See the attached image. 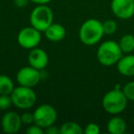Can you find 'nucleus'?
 Masks as SVG:
<instances>
[{"label":"nucleus","mask_w":134,"mask_h":134,"mask_svg":"<svg viewBox=\"0 0 134 134\" xmlns=\"http://www.w3.org/2000/svg\"><path fill=\"white\" fill-rule=\"evenodd\" d=\"M15 87L11 77L7 75H0V95H10Z\"/></svg>","instance_id":"17"},{"label":"nucleus","mask_w":134,"mask_h":134,"mask_svg":"<svg viewBox=\"0 0 134 134\" xmlns=\"http://www.w3.org/2000/svg\"><path fill=\"white\" fill-rule=\"evenodd\" d=\"M119 45L123 54L131 53L134 51V36L132 34H125L119 39Z\"/></svg>","instance_id":"16"},{"label":"nucleus","mask_w":134,"mask_h":134,"mask_svg":"<svg viewBox=\"0 0 134 134\" xmlns=\"http://www.w3.org/2000/svg\"><path fill=\"white\" fill-rule=\"evenodd\" d=\"M100 133V127L95 122L88 123L84 128V134H99Z\"/></svg>","instance_id":"21"},{"label":"nucleus","mask_w":134,"mask_h":134,"mask_svg":"<svg viewBox=\"0 0 134 134\" xmlns=\"http://www.w3.org/2000/svg\"><path fill=\"white\" fill-rule=\"evenodd\" d=\"M117 70L121 75L126 77L134 76V54L123 55L117 63Z\"/></svg>","instance_id":"12"},{"label":"nucleus","mask_w":134,"mask_h":134,"mask_svg":"<svg viewBox=\"0 0 134 134\" xmlns=\"http://www.w3.org/2000/svg\"><path fill=\"white\" fill-rule=\"evenodd\" d=\"M41 79V71L30 65L20 68L16 75V80L19 86H28V87L33 88L39 84Z\"/></svg>","instance_id":"8"},{"label":"nucleus","mask_w":134,"mask_h":134,"mask_svg":"<svg viewBox=\"0 0 134 134\" xmlns=\"http://www.w3.org/2000/svg\"><path fill=\"white\" fill-rule=\"evenodd\" d=\"M28 63L29 65L41 71L44 68H46V66L48 65L49 55L46 51L39 47H36V48L30 50V53L28 55Z\"/></svg>","instance_id":"11"},{"label":"nucleus","mask_w":134,"mask_h":134,"mask_svg":"<svg viewBox=\"0 0 134 134\" xmlns=\"http://www.w3.org/2000/svg\"><path fill=\"white\" fill-rule=\"evenodd\" d=\"M13 106L19 109L28 110L37 102V94L32 87L19 86L10 94Z\"/></svg>","instance_id":"5"},{"label":"nucleus","mask_w":134,"mask_h":134,"mask_svg":"<svg viewBox=\"0 0 134 134\" xmlns=\"http://www.w3.org/2000/svg\"><path fill=\"white\" fill-rule=\"evenodd\" d=\"M30 2V0H14V4L17 8H22L28 5V3Z\"/></svg>","instance_id":"25"},{"label":"nucleus","mask_w":134,"mask_h":134,"mask_svg":"<svg viewBox=\"0 0 134 134\" xmlns=\"http://www.w3.org/2000/svg\"><path fill=\"white\" fill-rule=\"evenodd\" d=\"M44 133L46 134H60V127H57L55 124H52L51 126L44 129Z\"/></svg>","instance_id":"24"},{"label":"nucleus","mask_w":134,"mask_h":134,"mask_svg":"<svg viewBox=\"0 0 134 134\" xmlns=\"http://www.w3.org/2000/svg\"><path fill=\"white\" fill-rule=\"evenodd\" d=\"M30 2L35 5H48L50 2H52V0H30Z\"/></svg>","instance_id":"26"},{"label":"nucleus","mask_w":134,"mask_h":134,"mask_svg":"<svg viewBox=\"0 0 134 134\" xmlns=\"http://www.w3.org/2000/svg\"><path fill=\"white\" fill-rule=\"evenodd\" d=\"M122 92L128 100L134 101V81L127 83L122 88Z\"/></svg>","instance_id":"20"},{"label":"nucleus","mask_w":134,"mask_h":134,"mask_svg":"<svg viewBox=\"0 0 134 134\" xmlns=\"http://www.w3.org/2000/svg\"><path fill=\"white\" fill-rule=\"evenodd\" d=\"M60 134H84V129L74 121H67L60 126Z\"/></svg>","instance_id":"15"},{"label":"nucleus","mask_w":134,"mask_h":134,"mask_svg":"<svg viewBox=\"0 0 134 134\" xmlns=\"http://www.w3.org/2000/svg\"><path fill=\"white\" fill-rule=\"evenodd\" d=\"M107 130L110 134H123L127 130V123L121 117L113 115L107 123Z\"/></svg>","instance_id":"14"},{"label":"nucleus","mask_w":134,"mask_h":134,"mask_svg":"<svg viewBox=\"0 0 134 134\" xmlns=\"http://www.w3.org/2000/svg\"><path fill=\"white\" fill-rule=\"evenodd\" d=\"M53 11L48 5H37L30 15V26L41 32H44L49 26L53 23Z\"/></svg>","instance_id":"4"},{"label":"nucleus","mask_w":134,"mask_h":134,"mask_svg":"<svg viewBox=\"0 0 134 134\" xmlns=\"http://www.w3.org/2000/svg\"><path fill=\"white\" fill-rule=\"evenodd\" d=\"M43 33L48 41H52V42H59L65 38L66 30L64 26H63L62 24L53 22L46 29V30Z\"/></svg>","instance_id":"13"},{"label":"nucleus","mask_w":134,"mask_h":134,"mask_svg":"<svg viewBox=\"0 0 134 134\" xmlns=\"http://www.w3.org/2000/svg\"><path fill=\"white\" fill-rule=\"evenodd\" d=\"M27 134H43L44 133V130L41 127L38 126L37 124L33 123V124L28 126L26 130Z\"/></svg>","instance_id":"23"},{"label":"nucleus","mask_w":134,"mask_h":134,"mask_svg":"<svg viewBox=\"0 0 134 134\" xmlns=\"http://www.w3.org/2000/svg\"><path fill=\"white\" fill-rule=\"evenodd\" d=\"M20 119L21 121H22L23 125H26V126H30V125L33 124L34 123V115L33 112H28L25 111L23 112L20 115Z\"/></svg>","instance_id":"22"},{"label":"nucleus","mask_w":134,"mask_h":134,"mask_svg":"<svg viewBox=\"0 0 134 134\" xmlns=\"http://www.w3.org/2000/svg\"><path fill=\"white\" fill-rule=\"evenodd\" d=\"M105 35L103 24L100 20L89 19L86 20L79 29V40L86 46H94L102 40Z\"/></svg>","instance_id":"1"},{"label":"nucleus","mask_w":134,"mask_h":134,"mask_svg":"<svg viewBox=\"0 0 134 134\" xmlns=\"http://www.w3.org/2000/svg\"><path fill=\"white\" fill-rule=\"evenodd\" d=\"M128 101L122 89L116 86L107 92L102 97L103 109L110 115H119L126 109Z\"/></svg>","instance_id":"2"},{"label":"nucleus","mask_w":134,"mask_h":134,"mask_svg":"<svg viewBox=\"0 0 134 134\" xmlns=\"http://www.w3.org/2000/svg\"><path fill=\"white\" fill-rule=\"evenodd\" d=\"M41 33L34 27H25L19 31L17 36V41L23 49L31 50L40 45L41 41Z\"/></svg>","instance_id":"7"},{"label":"nucleus","mask_w":134,"mask_h":134,"mask_svg":"<svg viewBox=\"0 0 134 134\" xmlns=\"http://www.w3.org/2000/svg\"><path fill=\"white\" fill-rule=\"evenodd\" d=\"M122 56L123 52L119 47V42L115 41H103L97 51V61L104 66H112L117 64Z\"/></svg>","instance_id":"3"},{"label":"nucleus","mask_w":134,"mask_h":134,"mask_svg":"<svg viewBox=\"0 0 134 134\" xmlns=\"http://www.w3.org/2000/svg\"><path fill=\"white\" fill-rule=\"evenodd\" d=\"M13 106L10 95H0V110L7 111Z\"/></svg>","instance_id":"19"},{"label":"nucleus","mask_w":134,"mask_h":134,"mask_svg":"<svg viewBox=\"0 0 134 134\" xmlns=\"http://www.w3.org/2000/svg\"><path fill=\"white\" fill-rule=\"evenodd\" d=\"M22 125L20 115L15 111H7L1 119V128L5 133H18Z\"/></svg>","instance_id":"10"},{"label":"nucleus","mask_w":134,"mask_h":134,"mask_svg":"<svg viewBox=\"0 0 134 134\" xmlns=\"http://www.w3.org/2000/svg\"><path fill=\"white\" fill-rule=\"evenodd\" d=\"M110 8L118 19H130L134 16V0H112Z\"/></svg>","instance_id":"9"},{"label":"nucleus","mask_w":134,"mask_h":134,"mask_svg":"<svg viewBox=\"0 0 134 134\" xmlns=\"http://www.w3.org/2000/svg\"><path fill=\"white\" fill-rule=\"evenodd\" d=\"M34 123L44 130L47 127L55 124L58 113L55 108L50 104H41L33 111Z\"/></svg>","instance_id":"6"},{"label":"nucleus","mask_w":134,"mask_h":134,"mask_svg":"<svg viewBox=\"0 0 134 134\" xmlns=\"http://www.w3.org/2000/svg\"><path fill=\"white\" fill-rule=\"evenodd\" d=\"M102 24L104 33L106 35H113L114 33H116V31L118 30V24L115 20H113V19H107L104 22H102Z\"/></svg>","instance_id":"18"},{"label":"nucleus","mask_w":134,"mask_h":134,"mask_svg":"<svg viewBox=\"0 0 134 134\" xmlns=\"http://www.w3.org/2000/svg\"><path fill=\"white\" fill-rule=\"evenodd\" d=\"M133 122H134V117H133Z\"/></svg>","instance_id":"27"}]
</instances>
